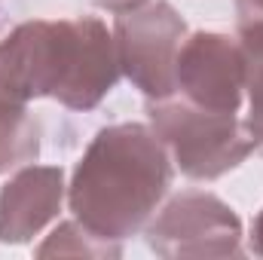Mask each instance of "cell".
<instances>
[{"instance_id":"obj_9","label":"cell","mask_w":263,"mask_h":260,"mask_svg":"<svg viewBox=\"0 0 263 260\" xmlns=\"http://www.w3.org/2000/svg\"><path fill=\"white\" fill-rule=\"evenodd\" d=\"M236 37L245 52V101H248L245 123L254 135L257 153L263 156V22L236 25Z\"/></svg>"},{"instance_id":"obj_13","label":"cell","mask_w":263,"mask_h":260,"mask_svg":"<svg viewBox=\"0 0 263 260\" xmlns=\"http://www.w3.org/2000/svg\"><path fill=\"white\" fill-rule=\"evenodd\" d=\"M95 3L104 6V9H110V12H123V9L141 6V3H147V0H95Z\"/></svg>"},{"instance_id":"obj_6","label":"cell","mask_w":263,"mask_h":260,"mask_svg":"<svg viewBox=\"0 0 263 260\" xmlns=\"http://www.w3.org/2000/svg\"><path fill=\"white\" fill-rule=\"evenodd\" d=\"M175 95L187 104L239 114L245 104V52L239 37L220 31H193L175 59Z\"/></svg>"},{"instance_id":"obj_8","label":"cell","mask_w":263,"mask_h":260,"mask_svg":"<svg viewBox=\"0 0 263 260\" xmlns=\"http://www.w3.org/2000/svg\"><path fill=\"white\" fill-rule=\"evenodd\" d=\"M40 156V123L28 104L0 89V175H9Z\"/></svg>"},{"instance_id":"obj_4","label":"cell","mask_w":263,"mask_h":260,"mask_svg":"<svg viewBox=\"0 0 263 260\" xmlns=\"http://www.w3.org/2000/svg\"><path fill=\"white\" fill-rule=\"evenodd\" d=\"M147 248L165 260H223L242 257L239 214L208 190H184L172 196L144 227Z\"/></svg>"},{"instance_id":"obj_7","label":"cell","mask_w":263,"mask_h":260,"mask_svg":"<svg viewBox=\"0 0 263 260\" xmlns=\"http://www.w3.org/2000/svg\"><path fill=\"white\" fill-rule=\"evenodd\" d=\"M67 199L65 172L59 165H22L0 187V242L25 245L40 236Z\"/></svg>"},{"instance_id":"obj_11","label":"cell","mask_w":263,"mask_h":260,"mask_svg":"<svg viewBox=\"0 0 263 260\" xmlns=\"http://www.w3.org/2000/svg\"><path fill=\"white\" fill-rule=\"evenodd\" d=\"M263 22V0H236V25Z\"/></svg>"},{"instance_id":"obj_5","label":"cell","mask_w":263,"mask_h":260,"mask_svg":"<svg viewBox=\"0 0 263 260\" xmlns=\"http://www.w3.org/2000/svg\"><path fill=\"white\" fill-rule=\"evenodd\" d=\"M187 34V22L168 0H147L117 12L114 43L120 70L147 101L175 95V59Z\"/></svg>"},{"instance_id":"obj_3","label":"cell","mask_w":263,"mask_h":260,"mask_svg":"<svg viewBox=\"0 0 263 260\" xmlns=\"http://www.w3.org/2000/svg\"><path fill=\"white\" fill-rule=\"evenodd\" d=\"M147 123L172 165L190 181H217L257 153L245 117L202 110L178 95L147 101Z\"/></svg>"},{"instance_id":"obj_10","label":"cell","mask_w":263,"mask_h":260,"mask_svg":"<svg viewBox=\"0 0 263 260\" xmlns=\"http://www.w3.org/2000/svg\"><path fill=\"white\" fill-rule=\"evenodd\" d=\"M40 257L49 254H83V257H120L123 254V242H107L101 236H95L92 230H86L77 217H70L65 224H59L43 245H37Z\"/></svg>"},{"instance_id":"obj_2","label":"cell","mask_w":263,"mask_h":260,"mask_svg":"<svg viewBox=\"0 0 263 260\" xmlns=\"http://www.w3.org/2000/svg\"><path fill=\"white\" fill-rule=\"evenodd\" d=\"M175 165L150 123H117L86 147L67 184L70 214L107 242L147 227L172 187Z\"/></svg>"},{"instance_id":"obj_12","label":"cell","mask_w":263,"mask_h":260,"mask_svg":"<svg viewBox=\"0 0 263 260\" xmlns=\"http://www.w3.org/2000/svg\"><path fill=\"white\" fill-rule=\"evenodd\" d=\"M251 251L263 257V208L257 211V217L251 224Z\"/></svg>"},{"instance_id":"obj_1","label":"cell","mask_w":263,"mask_h":260,"mask_svg":"<svg viewBox=\"0 0 263 260\" xmlns=\"http://www.w3.org/2000/svg\"><path fill=\"white\" fill-rule=\"evenodd\" d=\"M120 77L114 28L95 15L31 18L0 37V89L22 104L52 98L95 110Z\"/></svg>"}]
</instances>
